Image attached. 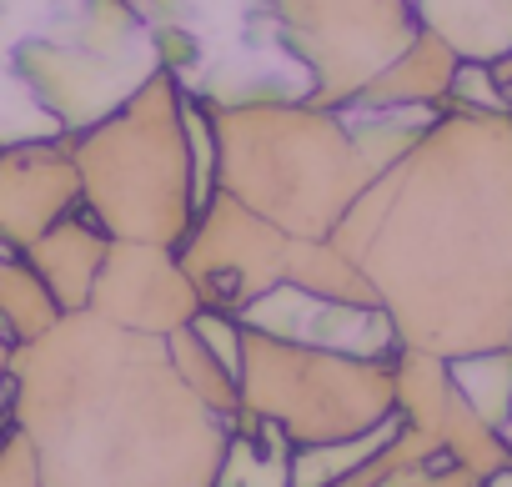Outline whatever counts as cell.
I'll return each mask as SVG.
<instances>
[{"label": "cell", "instance_id": "obj_17", "mask_svg": "<svg viewBox=\"0 0 512 487\" xmlns=\"http://www.w3.org/2000/svg\"><path fill=\"white\" fill-rule=\"evenodd\" d=\"M452 382L462 387V397L502 432L512 417V347H492V352H467L452 357Z\"/></svg>", "mask_w": 512, "mask_h": 487}, {"label": "cell", "instance_id": "obj_8", "mask_svg": "<svg viewBox=\"0 0 512 487\" xmlns=\"http://www.w3.org/2000/svg\"><path fill=\"white\" fill-rule=\"evenodd\" d=\"M397 417L427 432L442 447V457L467 467L472 477H487L507 462V437L462 397L447 357L412 347L397 352Z\"/></svg>", "mask_w": 512, "mask_h": 487}, {"label": "cell", "instance_id": "obj_9", "mask_svg": "<svg viewBox=\"0 0 512 487\" xmlns=\"http://www.w3.org/2000/svg\"><path fill=\"white\" fill-rule=\"evenodd\" d=\"M86 312H96L106 322H121V327H136V332L171 337L176 327H186L201 312V297L186 282V272H181L171 247H151V241H111Z\"/></svg>", "mask_w": 512, "mask_h": 487}, {"label": "cell", "instance_id": "obj_14", "mask_svg": "<svg viewBox=\"0 0 512 487\" xmlns=\"http://www.w3.org/2000/svg\"><path fill=\"white\" fill-rule=\"evenodd\" d=\"M412 11L457 61H497L512 51V0H412Z\"/></svg>", "mask_w": 512, "mask_h": 487}, {"label": "cell", "instance_id": "obj_3", "mask_svg": "<svg viewBox=\"0 0 512 487\" xmlns=\"http://www.w3.org/2000/svg\"><path fill=\"white\" fill-rule=\"evenodd\" d=\"M206 106L347 111L422 31L412 0H131Z\"/></svg>", "mask_w": 512, "mask_h": 487}, {"label": "cell", "instance_id": "obj_21", "mask_svg": "<svg viewBox=\"0 0 512 487\" xmlns=\"http://www.w3.org/2000/svg\"><path fill=\"white\" fill-rule=\"evenodd\" d=\"M477 487H512V462H502L497 472H487V477H482Z\"/></svg>", "mask_w": 512, "mask_h": 487}, {"label": "cell", "instance_id": "obj_18", "mask_svg": "<svg viewBox=\"0 0 512 487\" xmlns=\"http://www.w3.org/2000/svg\"><path fill=\"white\" fill-rule=\"evenodd\" d=\"M0 487H41L36 472V452L26 442V432L16 427V417H0Z\"/></svg>", "mask_w": 512, "mask_h": 487}, {"label": "cell", "instance_id": "obj_13", "mask_svg": "<svg viewBox=\"0 0 512 487\" xmlns=\"http://www.w3.org/2000/svg\"><path fill=\"white\" fill-rule=\"evenodd\" d=\"M457 76V51L427 26L417 41L352 101V111H442Z\"/></svg>", "mask_w": 512, "mask_h": 487}, {"label": "cell", "instance_id": "obj_12", "mask_svg": "<svg viewBox=\"0 0 512 487\" xmlns=\"http://www.w3.org/2000/svg\"><path fill=\"white\" fill-rule=\"evenodd\" d=\"M111 231L96 221V211L81 201L71 216H61L36 247H26V262L41 272V282L51 287V297L61 302V312H86L91 287L101 277V262L111 252Z\"/></svg>", "mask_w": 512, "mask_h": 487}, {"label": "cell", "instance_id": "obj_16", "mask_svg": "<svg viewBox=\"0 0 512 487\" xmlns=\"http://www.w3.org/2000/svg\"><path fill=\"white\" fill-rule=\"evenodd\" d=\"M61 317H66L61 302L51 297L41 272L26 262V252L0 241V337L21 347V342H36L41 332H51Z\"/></svg>", "mask_w": 512, "mask_h": 487}, {"label": "cell", "instance_id": "obj_5", "mask_svg": "<svg viewBox=\"0 0 512 487\" xmlns=\"http://www.w3.org/2000/svg\"><path fill=\"white\" fill-rule=\"evenodd\" d=\"M86 206L116 241L181 247L201 216L186 136V91L156 71L106 121L71 136Z\"/></svg>", "mask_w": 512, "mask_h": 487}, {"label": "cell", "instance_id": "obj_10", "mask_svg": "<svg viewBox=\"0 0 512 487\" xmlns=\"http://www.w3.org/2000/svg\"><path fill=\"white\" fill-rule=\"evenodd\" d=\"M81 201H86V191H81L71 136L0 146V241L6 247H16V252L36 247Z\"/></svg>", "mask_w": 512, "mask_h": 487}, {"label": "cell", "instance_id": "obj_15", "mask_svg": "<svg viewBox=\"0 0 512 487\" xmlns=\"http://www.w3.org/2000/svg\"><path fill=\"white\" fill-rule=\"evenodd\" d=\"M292 452L297 447L277 422L241 412L226 437L216 487H292Z\"/></svg>", "mask_w": 512, "mask_h": 487}, {"label": "cell", "instance_id": "obj_11", "mask_svg": "<svg viewBox=\"0 0 512 487\" xmlns=\"http://www.w3.org/2000/svg\"><path fill=\"white\" fill-rule=\"evenodd\" d=\"M246 327L272 332L287 342H307V347H332V352H357V357H397V327L382 307H357V302H332L317 297L307 287L277 282L272 292H262L246 312Z\"/></svg>", "mask_w": 512, "mask_h": 487}, {"label": "cell", "instance_id": "obj_1", "mask_svg": "<svg viewBox=\"0 0 512 487\" xmlns=\"http://www.w3.org/2000/svg\"><path fill=\"white\" fill-rule=\"evenodd\" d=\"M332 241L402 347L447 362L512 347V116L432 111Z\"/></svg>", "mask_w": 512, "mask_h": 487}, {"label": "cell", "instance_id": "obj_4", "mask_svg": "<svg viewBox=\"0 0 512 487\" xmlns=\"http://www.w3.org/2000/svg\"><path fill=\"white\" fill-rule=\"evenodd\" d=\"M432 111L211 106L216 191L287 236H332L347 206L422 136Z\"/></svg>", "mask_w": 512, "mask_h": 487}, {"label": "cell", "instance_id": "obj_22", "mask_svg": "<svg viewBox=\"0 0 512 487\" xmlns=\"http://www.w3.org/2000/svg\"><path fill=\"white\" fill-rule=\"evenodd\" d=\"M11 412V377H0V417Z\"/></svg>", "mask_w": 512, "mask_h": 487}, {"label": "cell", "instance_id": "obj_20", "mask_svg": "<svg viewBox=\"0 0 512 487\" xmlns=\"http://www.w3.org/2000/svg\"><path fill=\"white\" fill-rule=\"evenodd\" d=\"M487 66H492V81H497V91H502V111L512 116V51L497 56V61H487Z\"/></svg>", "mask_w": 512, "mask_h": 487}, {"label": "cell", "instance_id": "obj_7", "mask_svg": "<svg viewBox=\"0 0 512 487\" xmlns=\"http://www.w3.org/2000/svg\"><path fill=\"white\" fill-rule=\"evenodd\" d=\"M287 247L292 236L282 226L246 211L236 196L216 191L206 211L196 216V226L186 231V241L176 247V262L186 282L196 287L201 307L241 317L262 292L287 282Z\"/></svg>", "mask_w": 512, "mask_h": 487}, {"label": "cell", "instance_id": "obj_6", "mask_svg": "<svg viewBox=\"0 0 512 487\" xmlns=\"http://www.w3.org/2000/svg\"><path fill=\"white\" fill-rule=\"evenodd\" d=\"M241 412L277 422L292 447L367 437L397 417V357L307 347L241 322Z\"/></svg>", "mask_w": 512, "mask_h": 487}, {"label": "cell", "instance_id": "obj_19", "mask_svg": "<svg viewBox=\"0 0 512 487\" xmlns=\"http://www.w3.org/2000/svg\"><path fill=\"white\" fill-rule=\"evenodd\" d=\"M482 477H472L467 467H457V462H432V467H422V472H412L402 487H477Z\"/></svg>", "mask_w": 512, "mask_h": 487}, {"label": "cell", "instance_id": "obj_2", "mask_svg": "<svg viewBox=\"0 0 512 487\" xmlns=\"http://www.w3.org/2000/svg\"><path fill=\"white\" fill-rule=\"evenodd\" d=\"M6 377L41 487H216L236 422L191 392L166 337L66 312Z\"/></svg>", "mask_w": 512, "mask_h": 487}, {"label": "cell", "instance_id": "obj_23", "mask_svg": "<svg viewBox=\"0 0 512 487\" xmlns=\"http://www.w3.org/2000/svg\"><path fill=\"white\" fill-rule=\"evenodd\" d=\"M502 437H512V417H507V427H502Z\"/></svg>", "mask_w": 512, "mask_h": 487}]
</instances>
